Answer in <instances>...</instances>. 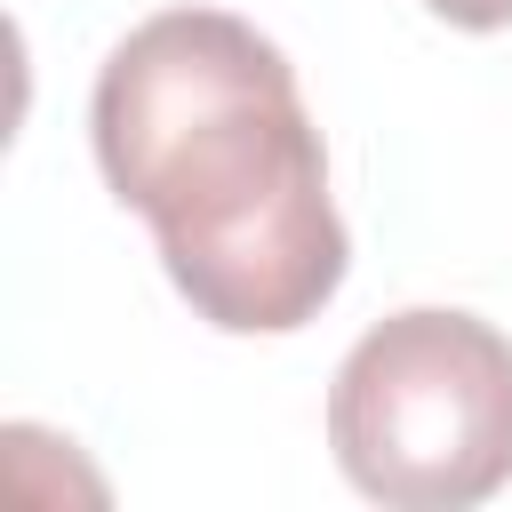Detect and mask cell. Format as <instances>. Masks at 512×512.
<instances>
[{
	"instance_id": "1",
	"label": "cell",
	"mask_w": 512,
	"mask_h": 512,
	"mask_svg": "<svg viewBox=\"0 0 512 512\" xmlns=\"http://www.w3.org/2000/svg\"><path fill=\"white\" fill-rule=\"evenodd\" d=\"M96 168L224 336H288L344 288L352 240L296 64L224 8L144 16L88 96Z\"/></svg>"
},
{
	"instance_id": "2",
	"label": "cell",
	"mask_w": 512,
	"mask_h": 512,
	"mask_svg": "<svg viewBox=\"0 0 512 512\" xmlns=\"http://www.w3.org/2000/svg\"><path fill=\"white\" fill-rule=\"evenodd\" d=\"M328 448L368 504H488L512 480V336L448 304L376 320L328 384Z\"/></svg>"
},
{
	"instance_id": "3",
	"label": "cell",
	"mask_w": 512,
	"mask_h": 512,
	"mask_svg": "<svg viewBox=\"0 0 512 512\" xmlns=\"http://www.w3.org/2000/svg\"><path fill=\"white\" fill-rule=\"evenodd\" d=\"M424 8L456 32H504L512 24V0H424Z\"/></svg>"
}]
</instances>
